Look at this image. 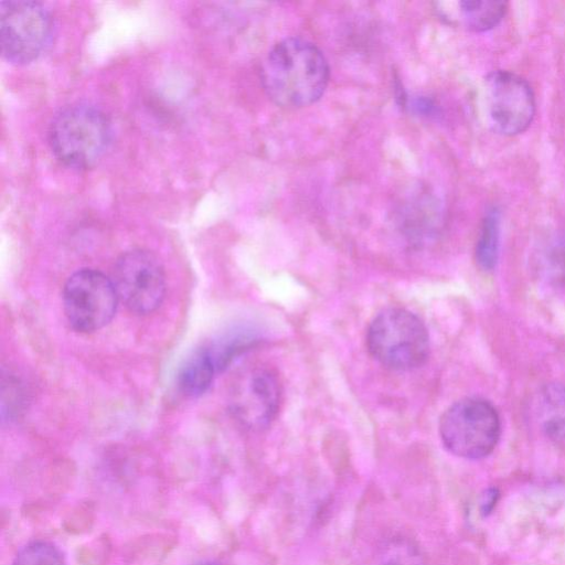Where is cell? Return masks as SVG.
<instances>
[{
  "instance_id": "5bb4252c",
  "label": "cell",
  "mask_w": 565,
  "mask_h": 565,
  "mask_svg": "<svg viewBox=\"0 0 565 565\" xmlns=\"http://www.w3.org/2000/svg\"><path fill=\"white\" fill-rule=\"evenodd\" d=\"M499 245L500 215L499 211L492 207L482 220L475 250L476 262L482 270L490 271L495 267Z\"/></svg>"
},
{
  "instance_id": "8fae6325",
  "label": "cell",
  "mask_w": 565,
  "mask_h": 565,
  "mask_svg": "<svg viewBox=\"0 0 565 565\" xmlns=\"http://www.w3.org/2000/svg\"><path fill=\"white\" fill-rule=\"evenodd\" d=\"M533 415L544 435L565 449V384L543 385L533 399Z\"/></svg>"
},
{
  "instance_id": "9a60e30c",
  "label": "cell",
  "mask_w": 565,
  "mask_h": 565,
  "mask_svg": "<svg viewBox=\"0 0 565 565\" xmlns=\"http://www.w3.org/2000/svg\"><path fill=\"white\" fill-rule=\"evenodd\" d=\"M370 565H424V558L413 542L395 537L377 548Z\"/></svg>"
},
{
  "instance_id": "4fadbf2b",
  "label": "cell",
  "mask_w": 565,
  "mask_h": 565,
  "mask_svg": "<svg viewBox=\"0 0 565 565\" xmlns=\"http://www.w3.org/2000/svg\"><path fill=\"white\" fill-rule=\"evenodd\" d=\"M536 267L543 280L554 288H565V236L554 235L539 248Z\"/></svg>"
},
{
  "instance_id": "e0dca14e",
  "label": "cell",
  "mask_w": 565,
  "mask_h": 565,
  "mask_svg": "<svg viewBox=\"0 0 565 565\" xmlns=\"http://www.w3.org/2000/svg\"><path fill=\"white\" fill-rule=\"evenodd\" d=\"M497 497L498 493L495 492L494 489H489L488 491L484 492L480 502V509L483 514H487L492 510V508L495 504Z\"/></svg>"
},
{
  "instance_id": "7c38bea8",
  "label": "cell",
  "mask_w": 565,
  "mask_h": 565,
  "mask_svg": "<svg viewBox=\"0 0 565 565\" xmlns=\"http://www.w3.org/2000/svg\"><path fill=\"white\" fill-rule=\"evenodd\" d=\"M217 372L215 363L204 345L182 365L178 376L179 388L186 396H199L209 390Z\"/></svg>"
},
{
  "instance_id": "8992f818",
  "label": "cell",
  "mask_w": 565,
  "mask_h": 565,
  "mask_svg": "<svg viewBox=\"0 0 565 565\" xmlns=\"http://www.w3.org/2000/svg\"><path fill=\"white\" fill-rule=\"evenodd\" d=\"M482 106L488 127L501 136H515L531 125L535 97L520 75L498 70L483 81Z\"/></svg>"
},
{
  "instance_id": "277c9868",
  "label": "cell",
  "mask_w": 565,
  "mask_h": 565,
  "mask_svg": "<svg viewBox=\"0 0 565 565\" xmlns=\"http://www.w3.org/2000/svg\"><path fill=\"white\" fill-rule=\"evenodd\" d=\"M500 434L497 409L481 397H466L454 403L439 420V435L445 448L465 459H481L490 455Z\"/></svg>"
},
{
  "instance_id": "2e32d148",
  "label": "cell",
  "mask_w": 565,
  "mask_h": 565,
  "mask_svg": "<svg viewBox=\"0 0 565 565\" xmlns=\"http://www.w3.org/2000/svg\"><path fill=\"white\" fill-rule=\"evenodd\" d=\"M13 565H66V563L56 545L38 540L26 543L19 550Z\"/></svg>"
},
{
  "instance_id": "6da1fadb",
  "label": "cell",
  "mask_w": 565,
  "mask_h": 565,
  "mask_svg": "<svg viewBox=\"0 0 565 565\" xmlns=\"http://www.w3.org/2000/svg\"><path fill=\"white\" fill-rule=\"evenodd\" d=\"M260 77L274 103L298 108L321 97L329 81V66L315 44L289 38L270 50L262 65Z\"/></svg>"
},
{
  "instance_id": "ac0fdd59",
  "label": "cell",
  "mask_w": 565,
  "mask_h": 565,
  "mask_svg": "<svg viewBox=\"0 0 565 565\" xmlns=\"http://www.w3.org/2000/svg\"><path fill=\"white\" fill-rule=\"evenodd\" d=\"M196 565H221V564H218L216 562H212V561H206V562H202V563L196 564Z\"/></svg>"
},
{
  "instance_id": "ba28073f",
  "label": "cell",
  "mask_w": 565,
  "mask_h": 565,
  "mask_svg": "<svg viewBox=\"0 0 565 565\" xmlns=\"http://www.w3.org/2000/svg\"><path fill=\"white\" fill-rule=\"evenodd\" d=\"M111 280L119 300L137 315L154 311L166 295L163 267L145 249L121 254L115 263Z\"/></svg>"
},
{
  "instance_id": "3957f363",
  "label": "cell",
  "mask_w": 565,
  "mask_h": 565,
  "mask_svg": "<svg viewBox=\"0 0 565 565\" xmlns=\"http://www.w3.org/2000/svg\"><path fill=\"white\" fill-rule=\"evenodd\" d=\"M366 345L382 365L408 371L425 363L429 354V335L423 321L402 308H387L370 323Z\"/></svg>"
},
{
  "instance_id": "30bf717a",
  "label": "cell",
  "mask_w": 565,
  "mask_h": 565,
  "mask_svg": "<svg viewBox=\"0 0 565 565\" xmlns=\"http://www.w3.org/2000/svg\"><path fill=\"white\" fill-rule=\"evenodd\" d=\"M502 0H459L436 3V11L447 23L475 32L494 28L504 17Z\"/></svg>"
},
{
  "instance_id": "9c48e42d",
  "label": "cell",
  "mask_w": 565,
  "mask_h": 565,
  "mask_svg": "<svg viewBox=\"0 0 565 565\" xmlns=\"http://www.w3.org/2000/svg\"><path fill=\"white\" fill-rule=\"evenodd\" d=\"M281 402V384L267 366H252L234 380L228 397L233 418L250 430L266 428L276 417Z\"/></svg>"
},
{
  "instance_id": "52a82bcc",
  "label": "cell",
  "mask_w": 565,
  "mask_h": 565,
  "mask_svg": "<svg viewBox=\"0 0 565 565\" xmlns=\"http://www.w3.org/2000/svg\"><path fill=\"white\" fill-rule=\"evenodd\" d=\"M62 298L70 326L85 333L109 323L119 300L113 280L92 268H82L71 275L64 285Z\"/></svg>"
},
{
  "instance_id": "7a4b0ae2",
  "label": "cell",
  "mask_w": 565,
  "mask_h": 565,
  "mask_svg": "<svg viewBox=\"0 0 565 565\" xmlns=\"http://www.w3.org/2000/svg\"><path fill=\"white\" fill-rule=\"evenodd\" d=\"M47 139L61 163L71 169L85 170L105 156L111 143L113 127L99 107L89 103H74L53 117Z\"/></svg>"
},
{
  "instance_id": "5b68a950",
  "label": "cell",
  "mask_w": 565,
  "mask_h": 565,
  "mask_svg": "<svg viewBox=\"0 0 565 565\" xmlns=\"http://www.w3.org/2000/svg\"><path fill=\"white\" fill-rule=\"evenodd\" d=\"M53 19L38 1H0V45L2 56L12 64L38 60L51 43Z\"/></svg>"
}]
</instances>
